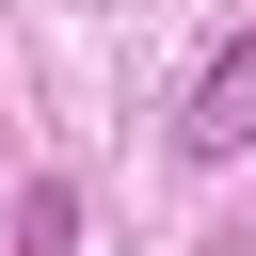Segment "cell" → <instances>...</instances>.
Returning <instances> with one entry per match:
<instances>
[{"label": "cell", "instance_id": "1", "mask_svg": "<svg viewBox=\"0 0 256 256\" xmlns=\"http://www.w3.org/2000/svg\"><path fill=\"white\" fill-rule=\"evenodd\" d=\"M176 144H192V160H240V144H256V32H224V48H208V80H192Z\"/></svg>", "mask_w": 256, "mask_h": 256}]
</instances>
